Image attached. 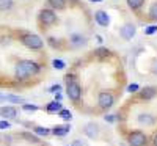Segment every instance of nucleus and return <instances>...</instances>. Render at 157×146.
<instances>
[{"mask_svg":"<svg viewBox=\"0 0 157 146\" xmlns=\"http://www.w3.org/2000/svg\"><path fill=\"white\" fill-rule=\"evenodd\" d=\"M41 71V66H39L36 61H32V60H22L16 64V71H14V75L17 80H25L35 74H38Z\"/></svg>","mask_w":157,"mask_h":146,"instance_id":"1","label":"nucleus"},{"mask_svg":"<svg viewBox=\"0 0 157 146\" xmlns=\"http://www.w3.org/2000/svg\"><path fill=\"white\" fill-rule=\"evenodd\" d=\"M21 43L25 47L32 49V50H39V49H43V46H44V41L35 33H24L21 36Z\"/></svg>","mask_w":157,"mask_h":146,"instance_id":"2","label":"nucleus"},{"mask_svg":"<svg viewBox=\"0 0 157 146\" xmlns=\"http://www.w3.org/2000/svg\"><path fill=\"white\" fill-rule=\"evenodd\" d=\"M38 21L41 25H44V27H50V25H55L58 22V17H57L55 11L52 8H43L38 14Z\"/></svg>","mask_w":157,"mask_h":146,"instance_id":"3","label":"nucleus"},{"mask_svg":"<svg viewBox=\"0 0 157 146\" xmlns=\"http://www.w3.org/2000/svg\"><path fill=\"white\" fill-rule=\"evenodd\" d=\"M146 141H148V138L141 130H134L127 135V143L130 146H145Z\"/></svg>","mask_w":157,"mask_h":146,"instance_id":"4","label":"nucleus"},{"mask_svg":"<svg viewBox=\"0 0 157 146\" xmlns=\"http://www.w3.org/2000/svg\"><path fill=\"white\" fill-rule=\"evenodd\" d=\"M66 93H68V98L71 101H74V102H78V101H80V98H82V88H80V85H78L77 82H74V80L68 82Z\"/></svg>","mask_w":157,"mask_h":146,"instance_id":"5","label":"nucleus"},{"mask_svg":"<svg viewBox=\"0 0 157 146\" xmlns=\"http://www.w3.org/2000/svg\"><path fill=\"white\" fill-rule=\"evenodd\" d=\"M113 102H115V96L112 94V91H101L99 93L98 104H99L101 109H104V110L110 109L112 105H113Z\"/></svg>","mask_w":157,"mask_h":146,"instance_id":"6","label":"nucleus"},{"mask_svg":"<svg viewBox=\"0 0 157 146\" xmlns=\"http://www.w3.org/2000/svg\"><path fill=\"white\" fill-rule=\"evenodd\" d=\"M137 33V29L134 24H124L123 27L120 29V35L123 39H126V41H129V39H132Z\"/></svg>","mask_w":157,"mask_h":146,"instance_id":"7","label":"nucleus"},{"mask_svg":"<svg viewBox=\"0 0 157 146\" xmlns=\"http://www.w3.org/2000/svg\"><path fill=\"white\" fill-rule=\"evenodd\" d=\"M155 94H157V90H155L154 86H145V88L140 90L138 98H140L141 101H149V99L155 98Z\"/></svg>","mask_w":157,"mask_h":146,"instance_id":"8","label":"nucleus"},{"mask_svg":"<svg viewBox=\"0 0 157 146\" xmlns=\"http://www.w3.org/2000/svg\"><path fill=\"white\" fill-rule=\"evenodd\" d=\"M94 21L101 25V27H109L110 25V16L105 11H101V10L94 13Z\"/></svg>","mask_w":157,"mask_h":146,"instance_id":"9","label":"nucleus"},{"mask_svg":"<svg viewBox=\"0 0 157 146\" xmlns=\"http://www.w3.org/2000/svg\"><path fill=\"white\" fill-rule=\"evenodd\" d=\"M0 116L6 119H13L17 116V109L11 107V105H3V107H0Z\"/></svg>","mask_w":157,"mask_h":146,"instance_id":"10","label":"nucleus"},{"mask_svg":"<svg viewBox=\"0 0 157 146\" xmlns=\"http://www.w3.org/2000/svg\"><path fill=\"white\" fill-rule=\"evenodd\" d=\"M83 130L88 138H98V135H99V126L96 123H88Z\"/></svg>","mask_w":157,"mask_h":146,"instance_id":"11","label":"nucleus"},{"mask_svg":"<svg viewBox=\"0 0 157 146\" xmlns=\"http://www.w3.org/2000/svg\"><path fill=\"white\" fill-rule=\"evenodd\" d=\"M71 126L69 124H61V126H54L52 127V134L55 137H64L66 134H69Z\"/></svg>","mask_w":157,"mask_h":146,"instance_id":"12","label":"nucleus"},{"mask_svg":"<svg viewBox=\"0 0 157 146\" xmlns=\"http://www.w3.org/2000/svg\"><path fill=\"white\" fill-rule=\"evenodd\" d=\"M61 109H63L61 101H52V102H49V104H47V107H46L47 113H58Z\"/></svg>","mask_w":157,"mask_h":146,"instance_id":"13","label":"nucleus"},{"mask_svg":"<svg viewBox=\"0 0 157 146\" xmlns=\"http://www.w3.org/2000/svg\"><path fill=\"white\" fill-rule=\"evenodd\" d=\"M47 5L52 10H64L66 8V0H47Z\"/></svg>","mask_w":157,"mask_h":146,"instance_id":"14","label":"nucleus"},{"mask_svg":"<svg viewBox=\"0 0 157 146\" xmlns=\"http://www.w3.org/2000/svg\"><path fill=\"white\" fill-rule=\"evenodd\" d=\"M138 123L146 124V126H151V124L155 123V118H154L152 115H148V113H141V115L138 116Z\"/></svg>","mask_w":157,"mask_h":146,"instance_id":"15","label":"nucleus"},{"mask_svg":"<svg viewBox=\"0 0 157 146\" xmlns=\"http://www.w3.org/2000/svg\"><path fill=\"white\" fill-rule=\"evenodd\" d=\"M33 132H35L38 137H47V135L52 134V129L44 127V126H35V127H33Z\"/></svg>","mask_w":157,"mask_h":146,"instance_id":"16","label":"nucleus"},{"mask_svg":"<svg viewBox=\"0 0 157 146\" xmlns=\"http://www.w3.org/2000/svg\"><path fill=\"white\" fill-rule=\"evenodd\" d=\"M21 137H22V138H25V140H29L30 143H36V144L41 143V140H39V137L35 134V132H33V134H30V132H22Z\"/></svg>","mask_w":157,"mask_h":146,"instance_id":"17","label":"nucleus"},{"mask_svg":"<svg viewBox=\"0 0 157 146\" xmlns=\"http://www.w3.org/2000/svg\"><path fill=\"white\" fill-rule=\"evenodd\" d=\"M126 2H127V6L132 11H137L145 5V0H126Z\"/></svg>","mask_w":157,"mask_h":146,"instance_id":"18","label":"nucleus"},{"mask_svg":"<svg viewBox=\"0 0 157 146\" xmlns=\"http://www.w3.org/2000/svg\"><path fill=\"white\" fill-rule=\"evenodd\" d=\"M0 99H2V101H8V102H13V104H24V99H22L21 96H14V94L2 96Z\"/></svg>","mask_w":157,"mask_h":146,"instance_id":"19","label":"nucleus"},{"mask_svg":"<svg viewBox=\"0 0 157 146\" xmlns=\"http://www.w3.org/2000/svg\"><path fill=\"white\" fill-rule=\"evenodd\" d=\"M58 115H60V118L63 119V121H71V119H72V113H71L69 110L61 109V110L58 112Z\"/></svg>","mask_w":157,"mask_h":146,"instance_id":"20","label":"nucleus"},{"mask_svg":"<svg viewBox=\"0 0 157 146\" xmlns=\"http://www.w3.org/2000/svg\"><path fill=\"white\" fill-rule=\"evenodd\" d=\"M13 8V0H0V11H8Z\"/></svg>","mask_w":157,"mask_h":146,"instance_id":"21","label":"nucleus"},{"mask_svg":"<svg viewBox=\"0 0 157 146\" xmlns=\"http://www.w3.org/2000/svg\"><path fill=\"white\" fill-rule=\"evenodd\" d=\"M148 16H149V19H151V21H157V2L151 5V8H149V13H148Z\"/></svg>","mask_w":157,"mask_h":146,"instance_id":"22","label":"nucleus"},{"mask_svg":"<svg viewBox=\"0 0 157 146\" xmlns=\"http://www.w3.org/2000/svg\"><path fill=\"white\" fill-rule=\"evenodd\" d=\"M71 41H72L75 46H80V44H85V38L80 36V35H72V36H71Z\"/></svg>","mask_w":157,"mask_h":146,"instance_id":"23","label":"nucleus"},{"mask_svg":"<svg viewBox=\"0 0 157 146\" xmlns=\"http://www.w3.org/2000/svg\"><path fill=\"white\" fill-rule=\"evenodd\" d=\"M22 110L24 112H36V110H39V107H38V105H33V104H24Z\"/></svg>","mask_w":157,"mask_h":146,"instance_id":"24","label":"nucleus"},{"mask_svg":"<svg viewBox=\"0 0 157 146\" xmlns=\"http://www.w3.org/2000/svg\"><path fill=\"white\" fill-rule=\"evenodd\" d=\"M109 54H110L109 49H104V47H99L94 50V55H98V57H107Z\"/></svg>","mask_w":157,"mask_h":146,"instance_id":"25","label":"nucleus"},{"mask_svg":"<svg viewBox=\"0 0 157 146\" xmlns=\"http://www.w3.org/2000/svg\"><path fill=\"white\" fill-rule=\"evenodd\" d=\"M52 64H54L55 69H64V66H66V64H64V61H61V60H54V61H52Z\"/></svg>","mask_w":157,"mask_h":146,"instance_id":"26","label":"nucleus"},{"mask_svg":"<svg viewBox=\"0 0 157 146\" xmlns=\"http://www.w3.org/2000/svg\"><path fill=\"white\" fill-rule=\"evenodd\" d=\"M157 32V25H149L145 29V35H154Z\"/></svg>","mask_w":157,"mask_h":146,"instance_id":"27","label":"nucleus"},{"mask_svg":"<svg viewBox=\"0 0 157 146\" xmlns=\"http://www.w3.org/2000/svg\"><path fill=\"white\" fill-rule=\"evenodd\" d=\"M127 91H129V93H135V91H138V85H135V83L129 85V86H127Z\"/></svg>","mask_w":157,"mask_h":146,"instance_id":"28","label":"nucleus"},{"mask_svg":"<svg viewBox=\"0 0 157 146\" xmlns=\"http://www.w3.org/2000/svg\"><path fill=\"white\" fill-rule=\"evenodd\" d=\"M60 90H61L60 85H54V86H50V88H49V91H50V93H54V94H55V93H58Z\"/></svg>","mask_w":157,"mask_h":146,"instance_id":"29","label":"nucleus"},{"mask_svg":"<svg viewBox=\"0 0 157 146\" xmlns=\"http://www.w3.org/2000/svg\"><path fill=\"white\" fill-rule=\"evenodd\" d=\"M11 124L8 121H0V129H10Z\"/></svg>","mask_w":157,"mask_h":146,"instance_id":"30","label":"nucleus"},{"mask_svg":"<svg viewBox=\"0 0 157 146\" xmlns=\"http://www.w3.org/2000/svg\"><path fill=\"white\" fill-rule=\"evenodd\" d=\"M72 146H86V144H85V141H80V140H75V141H72Z\"/></svg>","mask_w":157,"mask_h":146,"instance_id":"31","label":"nucleus"},{"mask_svg":"<svg viewBox=\"0 0 157 146\" xmlns=\"http://www.w3.org/2000/svg\"><path fill=\"white\" fill-rule=\"evenodd\" d=\"M105 121H109V123H113V121H115V116H113V115H109V116H105Z\"/></svg>","mask_w":157,"mask_h":146,"instance_id":"32","label":"nucleus"},{"mask_svg":"<svg viewBox=\"0 0 157 146\" xmlns=\"http://www.w3.org/2000/svg\"><path fill=\"white\" fill-rule=\"evenodd\" d=\"M152 72L157 75V60H155V61H154V64H152Z\"/></svg>","mask_w":157,"mask_h":146,"instance_id":"33","label":"nucleus"},{"mask_svg":"<svg viewBox=\"0 0 157 146\" xmlns=\"http://www.w3.org/2000/svg\"><path fill=\"white\" fill-rule=\"evenodd\" d=\"M61 94H60V93H55V101H61Z\"/></svg>","mask_w":157,"mask_h":146,"instance_id":"34","label":"nucleus"},{"mask_svg":"<svg viewBox=\"0 0 157 146\" xmlns=\"http://www.w3.org/2000/svg\"><path fill=\"white\" fill-rule=\"evenodd\" d=\"M152 143H154V146H157V134H154V137H152Z\"/></svg>","mask_w":157,"mask_h":146,"instance_id":"35","label":"nucleus"},{"mask_svg":"<svg viewBox=\"0 0 157 146\" xmlns=\"http://www.w3.org/2000/svg\"><path fill=\"white\" fill-rule=\"evenodd\" d=\"M90 2H102V0H90Z\"/></svg>","mask_w":157,"mask_h":146,"instance_id":"36","label":"nucleus"}]
</instances>
